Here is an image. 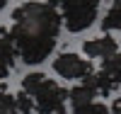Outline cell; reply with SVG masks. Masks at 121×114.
<instances>
[{
	"mask_svg": "<svg viewBox=\"0 0 121 114\" xmlns=\"http://www.w3.org/2000/svg\"><path fill=\"white\" fill-rule=\"evenodd\" d=\"M60 12L44 0H27L12 12L10 39L27 66H39L53 54L60 34Z\"/></svg>",
	"mask_w": 121,
	"mask_h": 114,
	"instance_id": "1",
	"label": "cell"
},
{
	"mask_svg": "<svg viewBox=\"0 0 121 114\" xmlns=\"http://www.w3.org/2000/svg\"><path fill=\"white\" fill-rule=\"evenodd\" d=\"M99 17V0H65L60 5V22L70 34H80Z\"/></svg>",
	"mask_w": 121,
	"mask_h": 114,
	"instance_id": "2",
	"label": "cell"
},
{
	"mask_svg": "<svg viewBox=\"0 0 121 114\" xmlns=\"http://www.w3.org/2000/svg\"><path fill=\"white\" fill-rule=\"evenodd\" d=\"M34 112L36 114H65V102H68V90H63L56 80L46 75V80L34 90Z\"/></svg>",
	"mask_w": 121,
	"mask_h": 114,
	"instance_id": "3",
	"label": "cell"
},
{
	"mask_svg": "<svg viewBox=\"0 0 121 114\" xmlns=\"http://www.w3.org/2000/svg\"><path fill=\"white\" fill-rule=\"evenodd\" d=\"M53 70H56V75H60L63 80H78L80 82L85 75L92 73L95 68H92V61L65 51V54H60V56L53 58Z\"/></svg>",
	"mask_w": 121,
	"mask_h": 114,
	"instance_id": "4",
	"label": "cell"
},
{
	"mask_svg": "<svg viewBox=\"0 0 121 114\" xmlns=\"http://www.w3.org/2000/svg\"><path fill=\"white\" fill-rule=\"evenodd\" d=\"M119 51V41L114 36H109V34H102V36H95V39H87L85 44H82V54L87 56V61H92V58H109V56H114Z\"/></svg>",
	"mask_w": 121,
	"mask_h": 114,
	"instance_id": "5",
	"label": "cell"
},
{
	"mask_svg": "<svg viewBox=\"0 0 121 114\" xmlns=\"http://www.w3.org/2000/svg\"><path fill=\"white\" fill-rule=\"evenodd\" d=\"M15 58H17V49L10 39V29H0V80H5L15 68Z\"/></svg>",
	"mask_w": 121,
	"mask_h": 114,
	"instance_id": "6",
	"label": "cell"
},
{
	"mask_svg": "<svg viewBox=\"0 0 121 114\" xmlns=\"http://www.w3.org/2000/svg\"><path fill=\"white\" fill-rule=\"evenodd\" d=\"M99 70H102L104 75H109V78H112L116 85L121 87V49L116 51L114 56L104 58V61H102V68H99Z\"/></svg>",
	"mask_w": 121,
	"mask_h": 114,
	"instance_id": "7",
	"label": "cell"
},
{
	"mask_svg": "<svg viewBox=\"0 0 121 114\" xmlns=\"http://www.w3.org/2000/svg\"><path fill=\"white\" fill-rule=\"evenodd\" d=\"M95 87H97V95H102V97H112L119 90V85L109 75H104L102 70H95Z\"/></svg>",
	"mask_w": 121,
	"mask_h": 114,
	"instance_id": "8",
	"label": "cell"
},
{
	"mask_svg": "<svg viewBox=\"0 0 121 114\" xmlns=\"http://www.w3.org/2000/svg\"><path fill=\"white\" fill-rule=\"evenodd\" d=\"M102 29L104 32H121V7H109L107 15L102 19Z\"/></svg>",
	"mask_w": 121,
	"mask_h": 114,
	"instance_id": "9",
	"label": "cell"
},
{
	"mask_svg": "<svg viewBox=\"0 0 121 114\" xmlns=\"http://www.w3.org/2000/svg\"><path fill=\"white\" fill-rule=\"evenodd\" d=\"M44 80H46V73H41V70H32V73H27L22 78V90L27 92V95H34V90L41 85Z\"/></svg>",
	"mask_w": 121,
	"mask_h": 114,
	"instance_id": "10",
	"label": "cell"
},
{
	"mask_svg": "<svg viewBox=\"0 0 121 114\" xmlns=\"http://www.w3.org/2000/svg\"><path fill=\"white\" fill-rule=\"evenodd\" d=\"M15 107H17L19 114H34V100H32V95H27L24 90H19L15 95Z\"/></svg>",
	"mask_w": 121,
	"mask_h": 114,
	"instance_id": "11",
	"label": "cell"
},
{
	"mask_svg": "<svg viewBox=\"0 0 121 114\" xmlns=\"http://www.w3.org/2000/svg\"><path fill=\"white\" fill-rule=\"evenodd\" d=\"M0 114H19L15 107V95H10L7 90H0Z\"/></svg>",
	"mask_w": 121,
	"mask_h": 114,
	"instance_id": "12",
	"label": "cell"
},
{
	"mask_svg": "<svg viewBox=\"0 0 121 114\" xmlns=\"http://www.w3.org/2000/svg\"><path fill=\"white\" fill-rule=\"evenodd\" d=\"M73 114H112L109 112V107L104 105V102H90V105L85 107H80V109H73Z\"/></svg>",
	"mask_w": 121,
	"mask_h": 114,
	"instance_id": "13",
	"label": "cell"
},
{
	"mask_svg": "<svg viewBox=\"0 0 121 114\" xmlns=\"http://www.w3.org/2000/svg\"><path fill=\"white\" fill-rule=\"evenodd\" d=\"M109 112H112V114H121V100H114V105H112Z\"/></svg>",
	"mask_w": 121,
	"mask_h": 114,
	"instance_id": "14",
	"label": "cell"
},
{
	"mask_svg": "<svg viewBox=\"0 0 121 114\" xmlns=\"http://www.w3.org/2000/svg\"><path fill=\"white\" fill-rule=\"evenodd\" d=\"M44 3H46V5H51V7H56V5H63L65 0H44Z\"/></svg>",
	"mask_w": 121,
	"mask_h": 114,
	"instance_id": "15",
	"label": "cell"
},
{
	"mask_svg": "<svg viewBox=\"0 0 121 114\" xmlns=\"http://www.w3.org/2000/svg\"><path fill=\"white\" fill-rule=\"evenodd\" d=\"M5 7H7V0H0V12H3Z\"/></svg>",
	"mask_w": 121,
	"mask_h": 114,
	"instance_id": "16",
	"label": "cell"
},
{
	"mask_svg": "<svg viewBox=\"0 0 121 114\" xmlns=\"http://www.w3.org/2000/svg\"><path fill=\"white\" fill-rule=\"evenodd\" d=\"M114 7H121V0H114V3H112Z\"/></svg>",
	"mask_w": 121,
	"mask_h": 114,
	"instance_id": "17",
	"label": "cell"
},
{
	"mask_svg": "<svg viewBox=\"0 0 121 114\" xmlns=\"http://www.w3.org/2000/svg\"><path fill=\"white\" fill-rule=\"evenodd\" d=\"M0 90H5V87H3V85H0Z\"/></svg>",
	"mask_w": 121,
	"mask_h": 114,
	"instance_id": "18",
	"label": "cell"
}]
</instances>
